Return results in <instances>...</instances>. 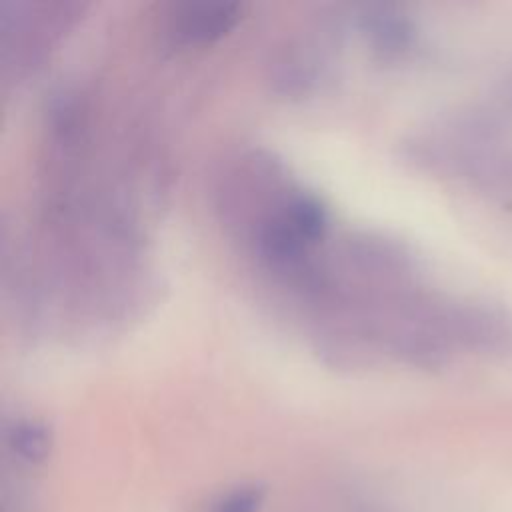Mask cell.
<instances>
[{"label":"cell","mask_w":512,"mask_h":512,"mask_svg":"<svg viewBox=\"0 0 512 512\" xmlns=\"http://www.w3.org/2000/svg\"><path fill=\"white\" fill-rule=\"evenodd\" d=\"M266 500V488L258 484L236 488L218 498L210 512H258Z\"/></svg>","instance_id":"3957f363"},{"label":"cell","mask_w":512,"mask_h":512,"mask_svg":"<svg viewBox=\"0 0 512 512\" xmlns=\"http://www.w3.org/2000/svg\"><path fill=\"white\" fill-rule=\"evenodd\" d=\"M234 8L232 6H216V8H202L192 10V14H188L182 20V32L188 38H198V40H206L212 36L222 34L232 22H234Z\"/></svg>","instance_id":"6da1fadb"},{"label":"cell","mask_w":512,"mask_h":512,"mask_svg":"<svg viewBox=\"0 0 512 512\" xmlns=\"http://www.w3.org/2000/svg\"><path fill=\"white\" fill-rule=\"evenodd\" d=\"M10 446L12 450L26 462L30 464H38L42 460H46L48 452H50V434L44 426L40 424H18L12 432H10Z\"/></svg>","instance_id":"7a4b0ae2"}]
</instances>
